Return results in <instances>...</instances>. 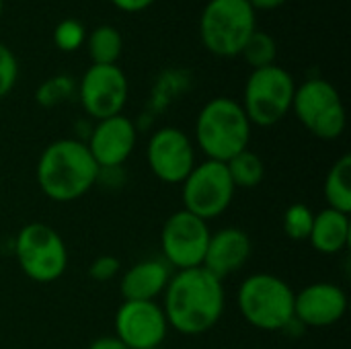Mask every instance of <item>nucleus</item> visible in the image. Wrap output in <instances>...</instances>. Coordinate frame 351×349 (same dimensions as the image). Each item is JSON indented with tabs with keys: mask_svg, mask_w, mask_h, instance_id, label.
<instances>
[{
	"mask_svg": "<svg viewBox=\"0 0 351 349\" xmlns=\"http://www.w3.org/2000/svg\"><path fill=\"white\" fill-rule=\"evenodd\" d=\"M162 296V313L169 329L187 337L204 335L214 329L226 302L222 280L206 267L173 274Z\"/></svg>",
	"mask_w": 351,
	"mask_h": 349,
	"instance_id": "obj_1",
	"label": "nucleus"
},
{
	"mask_svg": "<svg viewBox=\"0 0 351 349\" xmlns=\"http://www.w3.org/2000/svg\"><path fill=\"white\" fill-rule=\"evenodd\" d=\"M99 165L86 144L72 138L51 142L37 163V185L45 197L58 204L80 200L99 181Z\"/></svg>",
	"mask_w": 351,
	"mask_h": 349,
	"instance_id": "obj_2",
	"label": "nucleus"
},
{
	"mask_svg": "<svg viewBox=\"0 0 351 349\" xmlns=\"http://www.w3.org/2000/svg\"><path fill=\"white\" fill-rule=\"evenodd\" d=\"M251 121L243 105L230 97L210 99L195 119V142L208 160L228 163L249 148Z\"/></svg>",
	"mask_w": 351,
	"mask_h": 349,
	"instance_id": "obj_3",
	"label": "nucleus"
},
{
	"mask_svg": "<svg viewBox=\"0 0 351 349\" xmlns=\"http://www.w3.org/2000/svg\"><path fill=\"white\" fill-rule=\"evenodd\" d=\"M294 290L278 276L253 274L239 288V311L259 331H284L294 323Z\"/></svg>",
	"mask_w": 351,
	"mask_h": 349,
	"instance_id": "obj_4",
	"label": "nucleus"
},
{
	"mask_svg": "<svg viewBox=\"0 0 351 349\" xmlns=\"http://www.w3.org/2000/svg\"><path fill=\"white\" fill-rule=\"evenodd\" d=\"M257 31V12L249 0H210L199 16V39L218 58L241 56Z\"/></svg>",
	"mask_w": 351,
	"mask_h": 349,
	"instance_id": "obj_5",
	"label": "nucleus"
},
{
	"mask_svg": "<svg viewBox=\"0 0 351 349\" xmlns=\"http://www.w3.org/2000/svg\"><path fill=\"white\" fill-rule=\"evenodd\" d=\"M294 91V76L286 68L271 64L267 68L253 70L245 82L241 103L251 125L271 128L280 123L292 111Z\"/></svg>",
	"mask_w": 351,
	"mask_h": 349,
	"instance_id": "obj_6",
	"label": "nucleus"
},
{
	"mask_svg": "<svg viewBox=\"0 0 351 349\" xmlns=\"http://www.w3.org/2000/svg\"><path fill=\"white\" fill-rule=\"evenodd\" d=\"M292 111L296 119L319 140H337L348 125L341 95L325 78H308L296 86Z\"/></svg>",
	"mask_w": 351,
	"mask_h": 349,
	"instance_id": "obj_7",
	"label": "nucleus"
},
{
	"mask_svg": "<svg viewBox=\"0 0 351 349\" xmlns=\"http://www.w3.org/2000/svg\"><path fill=\"white\" fill-rule=\"evenodd\" d=\"M14 255L21 272L37 284L60 280L68 267L64 239L51 226L41 222L27 224L19 230L14 239Z\"/></svg>",
	"mask_w": 351,
	"mask_h": 349,
	"instance_id": "obj_8",
	"label": "nucleus"
},
{
	"mask_svg": "<svg viewBox=\"0 0 351 349\" xmlns=\"http://www.w3.org/2000/svg\"><path fill=\"white\" fill-rule=\"evenodd\" d=\"M181 185L183 210L202 218L204 222L224 214L232 204L237 191L226 163L218 160H204L195 165Z\"/></svg>",
	"mask_w": 351,
	"mask_h": 349,
	"instance_id": "obj_9",
	"label": "nucleus"
},
{
	"mask_svg": "<svg viewBox=\"0 0 351 349\" xmlns=\"http://www.w3.org/2000/svg\"><path fill=\"white\" fill-rule=\"evenodd\" d=\"M210 234L212 232L208 228V222L189 214L187 210L171 214L160 230V249L165 263L177 272L202 267Z\"/></svg>",
	"mask_w": 351,
	"mask_h": 349,
	"instance_id": "obj_10",
	"label": "nucleus"
},
{
	"mask_svg": "<svg viewBox=\"0 0 351 349\" xmlns=\"http://www.w3.org/2000/svg\"><path fill=\"white\" fill-rule=\"evenodd\" d=\"M128 76L117 64H93L78 82V99L84 113L97 121L119 115L128 103Z\"/></svg>",
	"mask_w": 351,
	"mask_h": 349,
	"instance_id": "obj_11",
	"label": "nucleus"
},
{
	"mask_svg": "<svg viewBox=\"0 0 351 349\" xmlns=\"http://www.w3.org/2000/svg\"><path fill=\"white\" fill-rule=\"evenodd\" d=\"M146 160L152 175L162 183H183L197 165L189 136L173 125L160 128L150 136Z\"/></svg>",
	"mask_w": 351,
	"mask_h": 349,
	"instance_id": "obj_12",
	"label": "nucleus"
},
{
	"mask_svg": "<svg viewBox=\"0 0 351 349\" xmlns=\"http://www.w3.org/2000/svg\"><path fill=\"white\" fill-rule=\"evenodd\" d=\"M115 337L128 349H156L169 333L162 306L156 302L123 300L115 313Z\"/></svg>",
	"mask_w": 351,
	"mask_h": 349,
	"instance_id": "obj_13",
	"label": "nucleus"
},
{
	"mask_svg": "<svg viewBox=\"0 0 351 349\" xmlns=\"http://www.w3.org/2000/svg\"><path fill=\"white\" fill-rule=\"evenodd\" d=\"M138 130L123 113L97 121L88 136V152L99 169H119L134 152Z\"/></svg>",
	"mask_w": 351,
	"mask_h": 349,
	"instance_id": "obj_14",
	"label": "nucleus"
},
{
	"mask_svg": "<svg viewBox=\"0 0 351 349\" xmlns=\"http://www.w3.org/2000/svg\"><path fill=\"white\" fill-rule=\"evenodd\" d=\"M348 313V294L331 282H315L294 294V321L304 327H331Z\"/></svg>",
	"mask_w": 351,
	"mask_h": 349,
	"instance_id": "obj_15",
	"label": "nucleus"
},
{
	"mask_svg": "<svg viewBox=\"0 0 351 349\" xmlns=\"http://www.w3.org/2000/svg\"><path fill=\"white\" fill-rule=\"evenodd\" d=\"M251 253H253L251 237L241 228L228 226L218 230L216 234H210V243L202 267H206L216 278L224 280L226 276L243 269Z\"/></svg>",
	"mask_w": 351,
	"mask_h": 349,
	"instance_id": "obj_16",
	"label": "nucleus"
},
{
	"mask_svg": "<svg viewBox=\"0 0 351 349\" xmlns=\"http://www.w3.org/2000/svg\"><path fill=\"white\" fill-rule=\"evenodd\" d=\"M171 276V267L165 263V259H144L121 276L119 292L123 300L154 302V298L165 294Z\"/></svg>",
	"mask_w": 351,
	"mask_h": 349,
	"instance_id": "obj_17",
	"label": "nucleus"
},
{
	"mask_svg": "<svg viewBox=\"0 0 351 349\" xmlns=\"http://www.w3.org/2000/svg\"><path fill=\"white\" fill-rule=\"evenodd\" d=\"M351 239L350 214L325 208L315 214L313 230L308 237L311 247L323 255H337L348 249Z\"/></svg>",
	"mask_w": 351,
	"mask_h": 349,
	"instance_id": "obj_18",
	"label": "nucleus"
},
{
	"mask_svg": "<svg viewBox=\"0 0 351 349\" xmlns=\"http://www.w3.org/2000/svg\"><path fill=\"white\" fill-rule=\"evenodd\" d=\"M323 193L327 200V208L350 214L351 212V156L343 154L329 169L323 185Z\"/></svg>",
	"mask_w": 351,
	"mask_h": 349,
	"instance_id": "obj_19",
	"label": "nucleus"
},
{
	"mask_svg": "<svg viewBox=\"0 0 351 349\" xmlns=\"http://www.w3.org/2000/svg\"><path fill=\"white\" fill-rule=\"evenodd\" d=\"M86 49L93 64H117L123 51V37L113 25H99L86 35Z\"/></svg>",
	"mask_w": 351,
	"mask_h": 349,
	"instance_id": "obj_20",
	"label": "nucleus"
},
{
	"mask_svg": "<svg viewBox=\"0 0 351 349\" xmlns=\"http://www.w3.org/2000/svg\"><path fill=\"white\" fill-rule=\"evenodd\" d=\"M228 175L234 183V187L239 189H253L257 187L263 177H265V165L263 160L253 152V150H243L241 154H237L234 158H230L226 163Z\"/></svg>",
	"mask_w": 351,
	"mask_h": 349,
	"instance_id": "obj_21",
	"label": "nucleus"
},
{
	"mask_svg": "<svg viewBox=\"0 0 351 349\" xmlns=\"http://www.w3.org/2000/svg\"><path fill=\"white\" fill-rule=\"evenodd\" d=\"M241 56L245 58V62L253 68V70H259V68H267L271 64H276V58H278V43L276 39L265 33V31H255L249 41L245 43Z\"/></svg>",
	"mask_w": 351,
	"mask_h": 349,
	"instance_id": "obj_22",
	"label": "nucleus"
},
{
	"mask_svg": "<svg viewBox=\"0 0 351 349\" xmlns=\"http://www.w3.org/2000/svg\"><path fill=\"white\" fill-rule=\"evenodd\" d=\"M74 91H76V82L66 74H58L39 84V88L35 91V101L41 107L51 109V107H58L64 101H68Z\"/></svg>",
	"mask_w": 351,
	"mask_h": 349,
	"instance_id": "obj_23",
	"label": "nucleus"
},
{
	"mask_svg": "<svg viewBox=\"0 0 351 349\" xmlns=\"http://www.w3.org/2000/svg\"><path fill=\"white\" fill-rule=\"evenodd\" d=\"M315 222V212L304 204H292L284 212V232L292 241H308Z\"/></svg>",
	"mask_w": 351,
	"mask_h": 349,
	"instance_id": "obj_24",
	"label": "nucleus"
},
{
	"mask_svg": "<svg viewBox=\"0 0 351 349\" xmlns=\"http://www.w3.org/2000/svg\"><path fill=\"white\" fill-rule=\"evenodd\" d=\"M86 41V29L76 19H64L53 31V43L62 51H76Z\"/></svg>",
	"mask_w": 351,
	"mask_h": 349,
	"instance_id": "obj_25",
	"label": "nucleus"
},
{
	"mask_svg": "<svg viewBox=\"0 0 351 349\" xmlns=\"http://www.w3.org/2000/svg\"><path fill=\"white\" fill-rule=\"evenodd\" d=\"M19 78V62L12 49L0 41V101L14 88Z\"/></svg>",
	"mask_w": 351,
	"mask_h": 349,
	"instance_id": "obj_26",
	"label": "nucleus"
},
{
	"mask_svg": "<svg viewBox=\"0 0 351 349\" xmlns=\"http://www.w3.org/2000/svg\"><path fill=\"white\" fill-rule=\"evenodd\" d=\"M119 269H121V263H119L117 257H113V255H101V257H97V259L90 263L88 276H90L95 282L103 284V282L115 280V278L119 276Z\"/></svg>",
	"mask_w": 351,
	"mask_h": 349,
	"instance_id": "obj_27",
	"label": "nucleus"
},
{
	"mask_svg": "<svg viewBox=\"0 0 351 349\" xmlns=\"http://www.w3.org/2000/svg\"><path fill=\"white\" fill-rule=\"evenodd\" d=\"M117 10L121 12H128V14H136V12H142L146 8H150L156 0H109Z\"/></svg>",
	"mask_w": 351,
	"mask_h": 349,
	"instance_id": "obj_28",
	"label": "nucleus"
},
{
	"mask_svg": "<svg viewBox=\"0 0 351 349\" xmlns=\"http://www.w3.org/2000/svg\"><path fill=\"white\" fill-rule=\"evenodd\" d=\"M288 0H249V4L253 6V10H263V12H269V10H278L286 4Z\"/></svg>",
	"mask_w": 351,
	"mask_h": 349,
	"instance_id": "obj_29",
	"label": "nucleus"
},
{
	"mask_svg": "<svg viewBox=\"0 0 351 349\" xmlns=\"http://www.w3.org/2000/svg\"><path fill=\"white\" fill-rule=\"evenodd\" d=\"M88 349H128L115 335L113 337H99V339H95Z\"/></svg>",
	"mask_w": 351,
	"mask_h": 349,
	"instance_id": "obj_30",
	"label": "nucleus"
},
{
	"mask_svg": "<svg viewBox=\"0 0 351 349\" xmlns=\"http://www.w3.org/2000/svg\"><path fill=\"white\" fill-rule=\"evenodd\" d=\"M2 10H4V0H0V16H2Z\"/></svg>",
	"mask_w": 351,
	"mask_h": 349,
	"instance_id": "obj_31",
	"label": "nucleus"
},
{
	"mask_svg": "<svg viewBox=\"0 0 351 349\" xmlns=\"http://www.w3.org/2000/svg\"><path fill=\"white\" fill-rule=\"evenodd\" d=\"M156 349H160V348H156Z\"/></svg>",
	"mask_w": 351,
	"mask_h": 349,
	"instance_id": "obj_32",
	"label": "nucleus"
}]
</instances>
